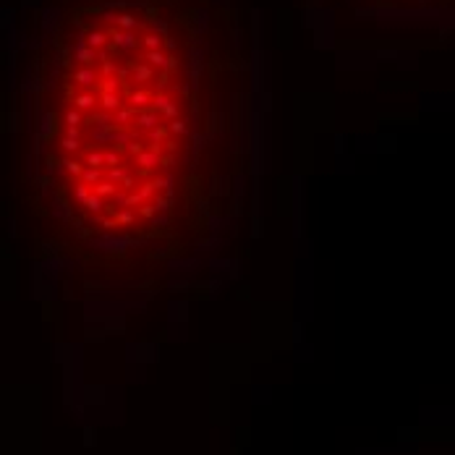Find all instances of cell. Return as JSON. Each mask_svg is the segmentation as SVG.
<instances>
[{
	"mask_svg": "<svg viewBox=\"0 0 455 455\" xmlns=\"http://www.w3.org/2000/svg\"><path fill=\"white\" fill-rule=\"evenodd\" d=\"M194 142L189 55L170 21L136 6L76 16L42 136L48 186L76 231L133 249L194 228Z\"/></svg>",
	"mask_w": 455,
	"mask_h": 455,
	"instance_id": "1",
	"label": "cell"
}]
</instances>
